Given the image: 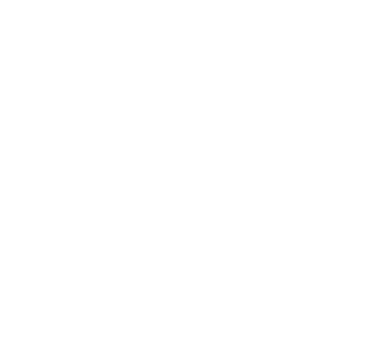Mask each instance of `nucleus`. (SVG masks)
<instances>
[]
</instances>
